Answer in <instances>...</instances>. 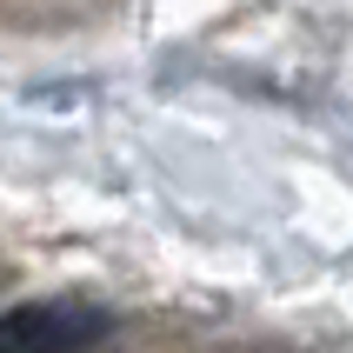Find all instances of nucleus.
<instances>
[{
    "instance_id": "nucleus-1",
    "label": "nucleus",
    "mask_w": 353,
    "mask_h": 353,
    "mask_svg": "<svg viewBox=\"0 0 353 353\" xmlns=\"http://www.w3.org/2000/svg\"><path fill=\"white\" fill-rule=\"evenodd\" d=\"M114 334V320L100 307H74V300H34V307H7L0 314V347L34 353V347H94Z\"/></svg>"
}]
</instances>
